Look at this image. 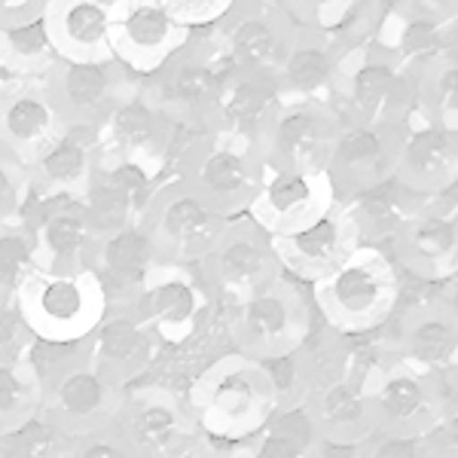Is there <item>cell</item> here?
I'll use <instances>...</instances> for the list:
<instances>
[{"label": "cell", "instance_id": "1", "mask_svg": "<svg viewBox=\"0 0 458 458\" xmlns=\"http://www.w3.org/2000/svg\"><path fill=\"white\" fill-rule=\"evenodd\" d=\"M278 397L260 360L235 354L214 364L199 379L193 394V416L199 425V446L214 449L239 446L276 416Z\"/></svg>", "mask_w": 458, "mask_h": 458}, {"label": "cell", "instance_id": "2", "mask_svg": "<svg viewBox=\"0 0 458 458\" xmlns=\"http://www.w3.org/2000/svg\"><path fill=\"white\" fill-rule=\"evenodd\" d=\"M16 300L28 334L47 345L83 343L107 315V287L92 266L73 272H28Z\"/></svg>", "mask_w": 458, "mask_h": 458}, {"label": "cell", "instance_id": "3", "mask_svg": "<svg viewBox=\"0 0 458 458\" xmlns=\"http://www.w3.org/2000/svg\"><path fill=\"white\" fill-rule=\"evenodd\" d=\"M394 282L397 269L386 250L373 245H358L321 278L318 302L330 324L343 330H367L382 324L394 309Z\"/></svg>", "mask_w": 458, "mask_h": 458}, {"label": "cell", "instance_id": "4", "mask_svg": "<svg viewBox=\"0 0 458 458\" xmlns=\"http://www.w3.org/2000/svg\"><path fill=\"white\" fill-rule=\"evenodd\" d=\"M144 217L147 224L141 226L150 235L157 260L172 266L208 260L229 226V217H224L205 196H199L183 177L153 193Z\"/></svg>", "mask_w": 458, "mask_h": 458}, {"label": "cell", "instance_id": "5", "mask_svg": "<svg viewBox=\"0 0 458 458\" xmlns=\"http://www.w3.org/2000/svg\"><path fill=\"white\" fill-rule=\"evenodd\" d=\"M110 425L131 458H177L199 443L196 416L165 388H141L125 394Z\"/></svg>", "mask_w": 458, "mask_h": 458}, {"label": "cell", "instance_id": "6", "mask_svg": "<svg viewBox=\"0 0 458 458\" xmlns=\"http://www.w3.org/2000/svg\"><path fill=\"white\" fill-rule=\"evenodd\" d=\"M266 177V165L257 147L239 138L220 135L202 147H193V159L183 174V181L205 196L224 217L245 214L257 199Z\"/></svg>", "mask_w": 458, "mask_h": 458}, {"label": "cell", "instance_id": "7", "mask_svg": "<svg viewBox=\"0 0 458 458\" xmlns=\"http://www.w3.org/2000/svg\"><path fill=\"white\" fill-rule=\"evenodd\" d=\"M123 386L110 376L95 370L86 354L73 364H64L49 379H43L40 412L71 437H83L89 431L110 425L123 406Z\"/></svg>", "mask_w": 458, "mask_h": 458}, {"label": "cell", "instance_id": "8", "mask_svg": "<svg viewBox=\"0 0 458 458\" xmlns=\"http://www.w3.org/2000/svg\"><path fill=\"white\" fill-rule=\"evenodd\" d=\"M343 120L327 107L284 101L263 141V165L272 172H327Z\"/></svg>", "mask_w": 458, "mask_h": 458}, {"label": "cell", "instance_id": "9", "mask_svg": "<svg viewBox=\"0 0 458 458\" xmlns=\"http://www.w3.org/2000/svg\"><path fill=\"white\" fill-rule=\"evenodd\" d=\"M187 40L162 0H116L110 21V49L129 73L147 80Z\"/></svg>", "mask_w": 458, "mask_h": 458}, {"label": "cell", "instance_id": "10", "mask_svg": "<svg viewBox=\"0 0 458 458\" xmlns=\"http://www.w3.org/2000/svg\"><path fill=\"white\" fill-rule=\"evenodd\" d=\"M64 125L68 120L58 110L47 77H16L0 92V150L25 168L62 135Z\"/></svg>", "mask_w": 458, "mask_h": 458}, {"label": "cell", "instance_id": "11", "mask_svg": "<svg viewBox=\"0 0 458 458\" xmlns=\"http://www.w3.org/2000/svg\"><path fill=\"white\" fill-rule=\"evenodd\" d=\"M235 336L242 354L254 360L297 352L306 336V312L300 297L278 278L263 291L250 293L235 312Z\"/></svg>", "mask_w": 458, "mask_h": 458}, {"label": "cell", "instance_id": "12", "mask_svg": "<svg viewBox=\"0 0 458 458\" xmlns=\"http://www.w3.org/2000/svg\"><path fill=\"white\" fill-rule=\"evenodd\" d=\"M403 129L345 123L327 159V177L339 202L370 190L394 174V153Z\"/></svg>", "mask_w": 458, "mask_h": 458}, {"label": "cell", "instance_id": "13", "mask_svg": "<svg viewBox=\"0 0 458 458\" xmlns=\"http://www.w3.org/2000/svg\"><path fill=\"white\" fill-rule=\"evenodd\" d=\"M300 34L284 10H229L217 25V40L242 71L276 80Z\"/></svg>", "mask_w": 458, "mask_h": 458}, {"label": "cell", "instance_id": "14", "mask_svg": "<svg viewBox=\"0 0 458 458\" xmlns=\"http://www.w3.org/2000/svg\"><path fill=\"white\" fill-rule=\"evenodd\" d=\"M202 312V291L193 278L183 276V266L157 263L135 293V315L147 324L153 339L168 345H181L196 336Z\"/></svg>", "mask_w": 458, "mask_h": 458}, {"label": "cell", "instance_id": "15", "mask_svg": "<svg viewBox=\"0 0 458 458\" xmlns=\"http://www.w3.org/2000/svg\"><path fill=\"white\" fill-rule=\"evenodd\" d=\"M336 205L339 199L327 172H269L263 177V187L250 202L248 214L269 235H284L327 214Z\"/></svg>", "mask_w": 458, "mask_h": 458}, {"label": "cell", "instance_id": "16", "mask_svg": "<svg viewBox=\"0 0 458 458\" xmlns=\"http://www.w3.org/2000/svg\"><path fill=\"white\" fill-rule=\"evenodd\" d=\"M208 276L214 287L226 297L245 300L250 293L263 291L276 282L278 257L266 229L250 224H233L229 220L224 239L208 254Z\"/></svg>", "mask_w": 458, "mask_h": 458}, {"label": "cell", "instance_id": "17", "mask_svg": "<svg viewBox=\"0 0 458 458\" xmlns=\"http://www.w3.org/2000/svg\"><path fill=\"white\" fill-rule=\"evenodd\" d=\"M269 239L276 248L278 266L291 269L300 278H309V282H321L324 276H330L360 245L343 205L291 229V233L269 235Z\"/></svg>", "mask_w": 458, "mask_h": 458}, {"label": "cell", "instance_id": "18", "mask_svg": "<svg viewBox=\"0 0 458 458\" xmlns=\"http://www.w3.org/2000/svg\"><path fill=\"white\" fill-rule=\"evenodd\" d=\"M125 71L116 58H71L55 64L47 77L58 110L68 123H92L98 125L107 110L116 105L120 89L125 86Z\"/></svg>", "mask_w": 458, "mask_h": 458}, {"label": "cell", "instance_id": "19", "mask_svg": "<svg viewBox=\"0 0 458 458\" xmlns=\"http://www.w3.org/2000/svg\"><path fill=\"white\" fill-rule=\"evenodd\" d=\"M458 174V131L416 116L401 131L394 153V177L419 199L440 193Z\"/></svg>", "mask_w": 458, "mask_h": 458}, {"label": "cell", "instance_id": "20", "mask_svg": "<svg viewBox=\"0 0 458 458\" xmlns=\"http://www.w3.org/2000/svg\"><path fill=\"white\" fill-rule=\"evenodd\" d=\"M98 162V125L68 123L62 135L28 165V183L47 196H73V190L89 187Z\"/></svg>", "mask_w": 458, "mask_h": 458}, {"label": "cell", "instance_id": "21", "mask_svg": "<svg viewBox=\"0 0 458 458\" xmlns=\"http://www.w3.org/2000/svg\"><path fill=\"white\" fill-rule=\"evenodd\" d=\"M345 49L321 31H302L287 55L278 86L284 101H302V105L336 107L339 98V62Z\"/></svg>", "mask_w": 458, "mask_h": 458}, {"label": "cell", "instance_id": "22", "mask_svg": "<svg viewBox=\"0 0 458 458\" xmlns=\"http://www.w3.org/2000/svg\"><path fill=\"white\" fill-rule=\"evenodd\" d=\"M172 135L174 120L147 98L116 101L98 123V147L110 159H153L172 144Z\"/></svg>", "mask_w": 458, "mask_h": 458}, {"label": "cell", "instance_id": "23", "mask_svg": "<svg viewBox=\"0 0 458 458\" xmlns=\"http://www.w3.org/2000/svg\"><path fill=\"white\" fill-rule=\"evenodd\" d=\"M397 266L443 278L458 269V217L434 208H419L391 242Z\"/></svg>", "mask_w": 458, "mask_h": 458}, {"label": "cell", "instance_id": "24", "mask_svg": "<svg viewBox=\"0 0 458 458\" xmlns=\"http://www.w3.org/2000/svg\"><path fill=\"white\" fill-rule=\"evenodd\" d=\"M95 245H98V235L89 224L83 202H73V196H58V205L40 217L34 269H83V266H92Z\"/></svg>", "mask_w": 458, "mask_h": 458}, {"label": "cell", "instance_id": "25", "mask_svg": "<svg viewBox=\"0 0 458 458\" xmlns=\"http://www.w3.org/2000/svg\"><path fill=\"white\" fill-rule=\"evenodd\" d=\"M153 334L135 312H114L86 339V360L105 376L125 386L150 364Z\"/></svg>", "mask_w": 458, "mask_h": 458}, {"label": "cell", "instance_id": "26", "mask_svg": "<svg viewBox=\"0 0 458 458\" xmlns=\"http://www.w3.org/2000/svg\"><path fill=\"white\" fill-rule=\"evenodd\" d=\"M47 19L55 49L64 62L114 58V49H110L114 4L107 0H49Z\"/></svg>", "mask_w": 458, "mask_h": 458}, {"label": "cell", "instance_id": "27", "mask_svg": "<svg viewBox=\"0 0 458 458\" xmlns=\"http://www.w3.org/2000/svg\"><path fill=\"white\" fill-rule=\"evenodd\" d=\"M349 214L360 245H391L406 220L422 208V199L403 187L394 174L388 181L376 183L370 190H360L358 196L339 202Z\"/></svg>", "mask_w": 458, "mask_h": 458}, {"label": "cell", "instance_id": "28", "mask_svg": "<svg viewBox=\"0 0 458 458\" xmlns=\"http://www.w3.org/2000/svg\"><path fill=\"white\" fill-rule=\"evenodd\" d=\"M92 260H95L92 269L101 276L107 291L110 287H120V291H129L131 297L147 282L153 266L159 263L150 235H147V229L141 224L123 226L116 233L105 235V239H98Z\"/></svg>", "mask_w": 458, "mask_h": 458}, {"label": "cell", "instance_id": "29", "mask_svg": "<svg viewBox=\"0 0 458 458\" xmlns=\"http://www.w3.org/2000/svg\"><path fill=\"white\" fill-rule=\"evenodd\" d=\"M62 62L47 13L0 28V64L13 77H49Z\"/></svg>", "mask_w": 458, "mask_h": 458}, {"label": "cell", "instance_id": "30", "mask_svg": "<svg viewBox=\"0 0 458 458\" xmlns=\"http://www.w3.org/2000/svg\"><path fill=\"white\" fill-rule=\"evenodd\" d=\"M373 419L394 431H419L434 416V394L419 373L397 370L379 382L373 394Z\"/></svg>", "mask_w": 458, "mask_h": 458}, {"label": "cell", "instance_id": "31", "mask_svg": "<svg viewBox=\"0 0 458 458\" xmlns=\"http://www.w3.org/2000/svg\"><path fill=\"white\" fill-rule=\"evenodd\" d=\"M312 412L324 440H360L364 428L376 422L373 403L364 394V388L343 376L321 388Z\"/></svg>", "mask_w": 458, "mask_h": 458}, {"label": "cell", "instance_id": "32", "mask_svg": "<svg viewBox=\"0 0 458 458\" xmlns=\"http://www.w3.org/2000/svg\"><path fill=\"white\" fill-rule=\"evenodd\" d=\"M403 358L419 370H446L458 358V321L455 315L428 312L403 324Z\"/></svg>", "mask_w": 458, "mask_h": 458}, {"label": "cell", "instance_id": "33", "mask_svg": "<svg viewBox=\"0 0 458 458\" xmlns=\"http://www.w3.org/2000/svg\"><path fill=\"white\" fill-rule=\"evenodd\" d=\"M43 406V382L31 360H0V434L25 425Z\"/></svg>", "mask_w": 458, "mask_h": 458}, {"label": "cell", "instance_id": "34", "mask_svg": "<svg viewBox=\"0 0 458 458\" xmlns=\"http://www.w3.org/2000/svg\"><path fill=\"white\" fill-rule=\"evenodd\" d=\"M73 440L53 419L37 412L25 425L0 434V458H71Z\"/></svg>", "mask_w": 458, "mask_h": 458}, {"label": "cell", "instance_id": "35", "mask_svg": "<svg viewBox=\"0 0 458 458\" xmlns=\"http://www.w3.org/2000/svg\"><path fill=\"white\" fill-rule=\"evenodd\" d=\"M419 116L458 131V62H434L419 73Z\"/></svg>", "mask_w": 458, "mask_h": 458}, {"label": "cell", "instance_id": "36", "mask_svg": "<svg viewBox=\"0 0 458 458\" xmlns=\"http://www.w3.org/2000/svg\"><path fill=\"white\" fill-rule=\"evenodd\" d=\"M266 437L276 440L287 455L306 458L318 446V440H321V431H318L315 412L309 410V406L291 403L269 419V425H266Z\"/></svg>", "mask_w": 458, "mask_h": 458}, {"label": "cell", "instance_id": "37", "mask_svg": "<svg viewBox=\"0 0 458 458\" xmlns=\"http://www.w3.org/2000/svg\"><path fill=\"white\" fill-rule=\"evenodd\" d=\"M98 174L105 177V181L125 199V202H129L135 220L141 224V217L147 214V208H150V199H153V193H157L144 162H135V159L98 162Z\"/></svg>", "mask_w": 458, "mask_h": 458}, {"label": "cell", "instance_id": "38", "mask_svg": "<svg viewBox=\"0 0 458 458\" xmlns=\"http://www.w3.org/2000/svg\"><path fill=\"white\" fill-rule=\"evenodd\" d=\"M168 13L174 16L183 31H199V28H214L224 21V16L233 10L235 0H162Z\"/></svg>", "mask_w": 458, "mask_h": 458}, {"label": "cell", "instance_id": "39", "mask_svg": "<svg viewBox=\"0 0 458 458\" xmlns=\"http://www.w3.org/2000/svg\"><path fill=\"white\" fill-rule=\"evenodd\" d=\"M25 339H28V327L16 293L0 291V360H16Z\"/></svg>", "mask_w": 458, "mask_h": 458}, {"label": "cell", "instance_id": "40", "mask_svg": "<svg viewBox=\"0 0 458 458\" xmlns=\"http://www.w3.org/2000/svg\"><path fill=\"white\" fill-rule=\"evenodd\" d=\"M28 183V168L19 159H13L6 150H0V224L13 217L21 205V190Z\"/></svg>", "mask_w": 458, "mask_h": 458}, {"label": "cell", "instance_id": "41", "mask_svg": "<svg viewBox=\"0 0 458 458\" xmlns=\"http://www.w3.org/2000/svg\"><path fill=\"white\" fill-rule=\"evenodd\" d=\"M367 458H431V446L419 431H391L367 449Z\"/></svg>", "mask_w": 458, "mask_h": 458}, {"label": "cell", "instance_id": "42", "mask_svg": "<svg viewBox=\"0 0 458 458\" xmlns=\"http://www.w3.org/2000/svg\"><path fill=\"white\" fill-rule=\"evenodd\" d=\"M71 458H131L120 434L114 431V425H105L98 431H89L83 437L73 440Z\"/></svg>", "mask_w": 458, "mask_h": 458}, {"label": "cell", "instance_id": "43", "mask_svg": "<svg viewBox=\"0 0 458 458\" xmlns=\"http://www.w3.org/2000/svg\"><path fill=\"white\" fill-rule=\"evenodd\" d=\"M47 4L49 0H0V28L40 16L47 13Z\"/></svg>", "mask_w": 458, "mask_h": 458}, {"label": "cell", "instance_id": "44", "mask_svg": "<svg viewBox=\"0 0 458 458\" xmlns=\"http://www.w3.org/2000/svg\"><path fill=\"white\" fill-rule=\"evenodd\" d=\"M443 443H446V449L458 458V410L449 412L446 425H443Z\"/></svg>", "mask_w": 458, "mask_h": 458}, {"label": "cell", "instance_id": "45", "mask_svg": "<svg viewBox=\"0 0 458 458\" xmlns=\"http://www.w3.org/2000/svg\"><path fill=\"white\" fill-rule=\"evenodd\" d=\"M177 458H211V455L205 453V449H202V446H199V443H196V446L190 449V453H183V455H177Z\"/></svg>", "mask_w": 458, "mask_h": 458}, {"label": "cell", "instance_id": "46", "mask_svg": "<svg viewBox=\"0 0 458 458\" xmlns=\"http://www.w3.org/2000/svg\"><path fill=\"white\" fill-rule=\"evenodd\" d=\"M13 80H16V77H13V73H10V71H6V68H4V64H0V92H4V89H6V86H10V83H13Z\"/></svg>", "mask_w": 458, "mask_h": 458}, {"label": "cell", "instance_id": "47", "mask_svg": "<svg viewBox=\"0 0 458 458\" xmlns=\"http://www.w3.org/2000/svg\"><path fill=\"white\" fill-rule=\"evenodd\" d=\"M107 4H116V0H107Z\"/></svg>", "mask_w": 458, "mask_h": 458}, {"label": "cell", "instance_id": "48", "mask_svg": "<svg viewBox=\"0 0 458 458\" xmlns=\"http://www.w3.org/2000/svg\"><path fill=\"white\" fill-rule=\"evenodd\" d=\"M455 4H458V0H455ZM455 16H458V13H455Z\"/></svg>", "mask_w": 458, "mask_h": 458}]
</instances>
